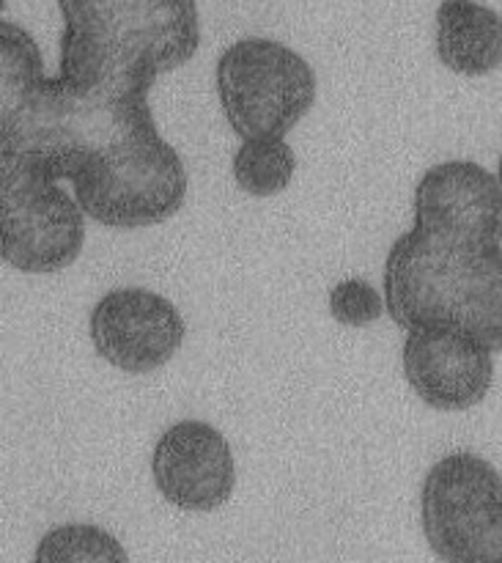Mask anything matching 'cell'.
Here are the masks:
<instances>
[{
    "label": "cell",
    "instance_id": "6da1fadb",
    "mask_svg": "<svg viewBox=\"0 0 502 563\" xmlns=\"http://www.w3.org/2000/svg\"><path fill=\"white\" fill-rule=\"evenodd\" d=\"M0 159L71 181L82 212L108 229H146L185 207L187 168L159 135L148 93H75L44 75L16 22H0Z\"/></svg>",
    "mask_w": 502,
    "mask_h": 563
},
{
    "label": "cell",
    "instance_id": "7a4b0ae2",
    "mask_svg": "<svg viewBox=\"0 0 502 563\" xmlns=\"http://www.w3.org/2000/svg\"><path fill=\"white\" fill-rule=\"evenodd\" d=\"M58 82L75 93H148L201 44L196 0H58Z\"/></svg>",
    "mask_w": 502,
    "mask_h": 563
},
{
    "label": "cell",
    "instance_id": "3957f363",
    "mask_svg": "<svg viewBox=\"0 0 502 563\" xmlns=\"http://www.w3.org/2000/svg\"><path fill=\"white\" fill-rule=\"evenodd\" d=\"M384 300L401 330L456 328L502 352V242H467L412 223L384 262Z\"/></svg>",
    "mask_w": 502,
    "mask_h": 563
},
{
    "label": "cell",
    "instance_id": "277c9868",
    "mask_svg": "<svg viewBox=\"0 0 502 563\" xmlns=\"http://www.w3.org/2000/svg\"><path fill=\"white\" fill-rule=\"evenodd\" d=\"M316 71L278 38H239L217 58V97L231 130L247 137L289 135L316 102Z\"/></svg>",
    "mask_w": 502,
    "mask_h": 563
},
{
    "label": "cell",
    "instance_id": "5b68a950",
    "mask_svg": "<svg viewBox=\"0 0 502 563\" xmlns=\"http://www.w3.org/2000/svg\"><path fill=\"white\" fill-rule=\"evenodd\" d=\"M421 526L448 563H502V476L472 451L443 456L423 478Z\"/></svg>",
    "mask_w": 502,
    "mask_h": 563
},
{
    "label": "cell",
    "instance_id": "8992f818",
    "mask_svg": "<svg viewBox=\"0 0 502 563\" xmlns=\"http://www.w3.org/2000/svg\"><path fill=\"white\" fill-rule=\"evenodd\" d=\"M86 218L77 196L58 179L16 159H0V240L3 262L27 275L71 267L86 245Z\"/></svg>",
    "mask_w": 502,
    "mask_h": 563
},
{
    "label": "cell",
    "instance_id": "52a82bcc",
    "mask_svg": "<svg viewBox=\"0 0 502 563\" xmlns=\"http://www.w3.org/2000/svg\"><path fill=\"white\" fill-rule=\"evenodd\" d=\"M91 344L102 361L126 374L163 368L185 344V319L168 297L141 286L113 289L93 306Z\"/></svg>",
    "mask_w": 502,
    "mask_h": 563
},
{
    "label": "cell",
    "instance_id": "ba28073f",
    "mask_svg": "<svg viewBox=\"0 0 502 563\" xmlns=\"http://www.w3.org/2000/svg\"><path fill=\"white\" fill-rule=\"evenodd\" d=\"M401 361L417 399L439 412L472 410L494 383L492 346L456 328L406 330Z\"/></svg>",
    "mask_w": 502,
    "mask_h": 563
},
{
    "label": "cell",
    "instance_id": "9c48e42d",
    "mask_svg": "<svg viewBox=\"0 0 502 563\" xmlns=\"http://www.w3.org/2000/svg\"><path fill=\"white\" fill-rule=\"evenodd\" d=\"M152 478L170 506L209 515L234 495V451L212 423L179 421L165 429L154 445Z\"/></svg>",
    "mask_w": 502,
    "mask_h": 563
},
{
    "label": "cell",
    "instance_id": "30bf717a",
    "mask_svg": "<svg viewBox=\"0 0 502 563\" xmlns=\"http://www.w3.org/2000/svg\"><path fill=\"white\" fill-rule=\"evenodd\" d=\"M415 225L467 242H502V181L472 159H448L415 187Z\"/></svg>",
    "mask_w": 502,
    "mask_h": 563
},
{
    "label": "cell",
    "instance_id": "8fae6325",
    "mask_svg": "<svg viewBox=\"0 0 502 563\" xmlns=\"http://www.w3.org/2000/svg\"><path fill=\"white\" fill-rule=\"evenodd\" d=\"M437 58L461 77H487L502 66V14L478 0H443Z\"/></svg>",
    "mask_w": 502,
    "mask_h": 563
},
{
    "label": "cell",
    "instance_id": "7c38bea8",
    "mask_svg": "<svg viewBox=\"0 0 502 563\" xmlns=\"http://www.w3.org/2000/svg\"><path fill=\"white\" fill-rule=\"evenodd\" d=\"M294 170L297 154L283 135L247 137L234 154V179L247 196H278L291 185Z\"/></svg>",
    "mask_w": 502,
    "mask_h": 563
},
{
    "label": "cell",
    "instance_id": "4fadbf2b",
    "mask_svg": "<svg viewBox=\"0 0 502 563\" xmlns=\"http://www.w3.org/2000/svg\"><path fill=\"white\" fill-rule=\"evenodd\" d=\"M36 563H124V544L99 526H58L44 533L33 553Z\"/></svg>",
    "mask_w": 502,
    "mask_h": 563
},
{
    "label": "cell",
    "instance_id": "5bb4252c",
    "mask_svg": "<svg viewBox=\"0 0 502 563\" xmlns=\"http://www.w3.org/2000/svg\"><path fill=\"white\" fill-rule=\"evenodd\" d=\"M330 317L344 328H368L388 311V300L368 280L344 278L330 289Z\"/></svg>",
    "mask_w": 502,
    "mask_h": 563
},
{
    "label": "cell",
    "instance_id": "9a60e30c",
    "mask_svg": "<svg viewBox=\"0 0 502 563\" xmlns=\"http://www.w3.org/2000/svg\"><path fill=\"white\" fill-rule=\"evenodd\" d=\"M498 176H500V181H502V154H500V163H498Z\"/></svg>",
    "mask_w": 502,
    "mask_h": 563
}]
</instances>
